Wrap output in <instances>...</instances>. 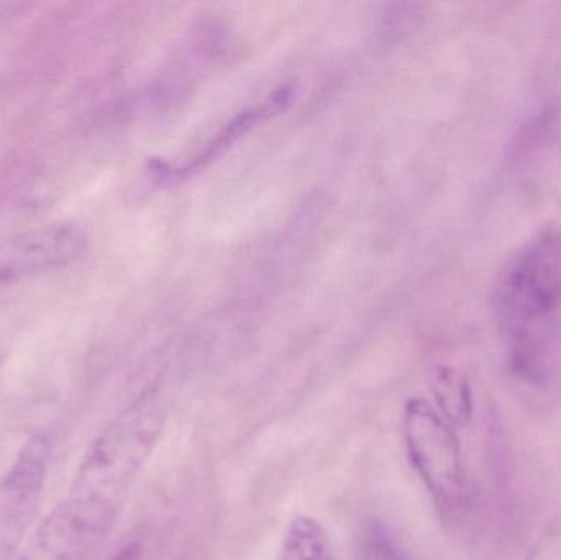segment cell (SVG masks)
Listing matches in <instances>:
<instances>
[{
    "instance_id": "obj_2",
    "label": "cell",
    "mask_w": 561,
    "mask_h": 560,
    "mask_svg": "<svg viewBox=\"0 0 561 560\" xmlns=\"http://www.w3.org/2000/svg\"><path fill=\"white\" fill-rule=\"evenodd\" d=\"M493 309L514 367L546 374L561 315V230L539 233L514 253L497 276Z\"/></svg>"
},
{
    "instance_id": "obj_7",
    "label": "cell",
    "mask_w": 561,
    "mask_h": 560,
    "mask_svg": "<svg viewBox=\"0 0 561 560\" xmlns=\"http://www.w3.org/2000/svg\"><path fill=\"white\" fill-rule=\"evenodd\" d=\"M435 400L440 404L442 413L450 423L463 424L470 418V395L467 385L455 378L448 370L435 375Z\"/></svg>"
},
{
    "instance_id": "obj_5",
    "label": "cell",
    "mask_w": 561,
    "mask_h": 560,
    "mask_svg": "<svg viewBox=\"0 0 561 560\" xmlns=\"http://www.w3.org/2000/svg\"><path fill=\"white\" fill-rule=\"evenodd\" d=\"M279 560H333L329 533L312 516H296L284 533Z\"/></svg>"
},
{
    "instance_id": "obj_8",
    "label": "cell",
    "mask_w": 561,
    "mask_h": 560,
    "mask_svg": "<svg viewBox=\"0 0 561 560\" xmlns=\"http://www.w3.org/2000/svg\"><path fill=\"white\" fill-rule=\"evenodd\" d=\"M355 560H404V555L392 533L381 523L373 522L359 533Z\"/></svg>"
},
{
    "instance_id": "obj_3",
    "label": "cell",
    "mask_w": 561,
    "mask_h": 560,
    "mask_svg": "<svg viewBox=\"0 0 561 560\" xmlns=\"http://www.w3.org/2000/svg\"><path fill=\"white\" fill-rule=\"evenodd\" d=\"M409 460L435 502L458 508L465 499L460 446L448 421L424 400H409L402 414Z\"/></svg>"
},
{
    "instance_id": "obj_4",
    "label": "cell",
    "mask_w": 561,
    "mask_h": 560,
    "mask_svg": "<svg viewBox=\"0 0 561 560\" xmlns=\"http://www.w3.org/2000/svg\"><path fill=\"white\" fill-rule=\"evenodd\" d=\"M49 454L45 436L32 437L0 480V560H16L22 552L42 502Z\"/></svg>"
},
{
    "instance_id": "obj_1",
    "label": "cell",
    "mask_w": 561,
    "mask_h": 560,
    "mask_svg": "<svg viewBox=\"0 0 561 560\" xmlns=\"http://www.w3.org/2000/svg\"><path fill=\"white\" fill-rule=\"evenodd\" d=\"M167 421V404L154 393H145L125 408L95 437L68 492L30 536L16 560L91 558L117 525Z\"/></svg>"
},
{
    "instance_id": "obj_6",
    "label": "cell",
    "mask_w": 561,
    "mask_h": 560,
    "mask_svg": "<svg viewBox=\"0 0 561 560\" xmlns=\"http://www.w3.org/2000/svg\"><path fill=\"white\" fill-rule=\"evenodd\" d=\"M289 92L290 91H286V89L283 88L278 94L273 95L272 101L260 105V107L252 108V111L243 112L239 117L233 118V121L227 125L226 130L220 132V134L214 138L213 144L207 145L206 150H204L199 157L194 158L193 163L187 164V167L178 174L191 173V171L209 163L217 155L222 153L232 141H236L243 132L249 130L253 124L262 122L263 118L268 117L270 114H275L280 105L286 104L287 99H289ZM174 176H176V174H174Z\"/></svg>"
},
{
    "instance_id": "obj_9",
    "label": "cell",
    "mask_w": 561,
    "mask_h": 560,
    "mask_svg": "<svg viewBox=\"0 0 561 560\" xmlns=\"http://www.w3.org/2000/svg\"><path fill=\"white\" fill-rule=\"evenodd\" d=\"M108 560H144V546L138 541L128 542Z\"/></svg>"
}]
</instances>
